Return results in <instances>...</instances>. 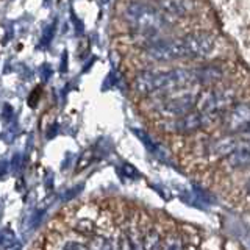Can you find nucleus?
<instances>
[{"instance_id":"nucleus-1","label":"nucleus","mask_w":250,"mask_h":250,"mask_svg":"<svg viewBox=\"0 0 250 250\" xmlns=\"http://www.w3.org/2000/svg\"><path fill=\"white\" fill-rule=\"evenodd\" d=\"M191 84H195L192 69L177 67L169 70H144L135 77L133 89L139 96H150L189 88Z\"/></svg>"},{"instance_id":"nucleus-2","label":"nucleus","mask_w":250,"mask_h":250,"mask_svg":"<svg viewBox=\"0 0 250 250\" xmlns=\"http://www.w3.org/2000/svg\"><path fill=\"white\" fill-rule=\"evenodd\" d=\"M124 19L135 28L141 36L147 38V44L161 38L160 33L167 28V19L163 11L146 2H131L125 6Z\"/></svg>"},{"instance_id":"nucleus-3","label":"nucleus","mask_w":250,"mask_h":250,"mask_svg":"<svg viewBox=\"0 0 250 250\" xmlns=\"http://www.w3.org/2000/svg\"><path fill=\"white\" fill-rule=\"evenodd\" d=\"M236 104V92L230 88H208L197 96V111L214 119L216 116L227 113Z\"/></svg>"},{"instance_id":"nucleus-4","label":"nucleus","mask_w":250,"mask_h":250,"mask_svg":"<svg viewBox=\"0 0 250 250\" xmlns=\"http://www.w3.org/2000/svg\"><path fill=\"white\" fill-rule=\"evenodd\" d=\"M197 104V94L189 88L175 89L166 92V99L161 100L160 111L169 117H180L191 111V108Z\"/></svg>"},{"instance_id":"nucleus-5","label":"nucleus","mask_w":250,"mask_h":250,"mask_svg":"<svg viewBox=\"0 0 250 250\" xmlns=\"http://www.w3.org/2000/svg\"><path fill=\"white\" fill-rule=\"evenodd\" d=\"M144 53L148 60L156 61V62H166L172 60L185 58L182 41H180V39L158 38V39H155V41L146 44Z\"/></svg>"},{"instance_id":"nucleus-6","label":"nucleus","mask_w":250,"mask_h":250,"mask_svg":"<svg viewBox=\"0 0 250 250\" xmlns=\"http://www.w3.org/2000/svg\"><path fill=\"white\" fill-rule=\"evenodd\" d=\"M185 58H205L214 50V39L207 33H192L180 38Z\"/></svg>"},{"instance_id":"nucleus-7","label":"nucleus","mask_w":250,"mask_h":250,"mask_svg":"<svg viewBox=\"0 0 250 250\" xmlns=\"http://www.w3.org/2000/svg\"><path fill=\"white\" fill-rule=\"evenodd\" d=\"M224 125L227 131L230 133H241L250 128V104H234L229 111H227Z\"/></svg>"},{"instance_id":"nucleus-8","label":"nucleus","mask_w":250,"mask_h":250,"mask_svg":"<svg viewBox=\"0 0 250 250\" xmlns=\"http://www.w3.org/2000/svg\"><path fill=\"white\" fill-rule=\"evenodd\" d=\"M209 121H211V117L207 114H203L200 111H189V113L177 117L175 121H172L170 130L175 133H180V135H188V133H194V131L200 130L202 127H205Z\"/></svg>"},{"instance_id":"nucleus-9","label":"nucleus","mask_w":250,"mask_h":250,"mask_svg":"<svg viewBox=\"0 0 250 250\" xmlns=\"http://www.w3.org/2000/svg\"><path fill=\"white\" fill-rule=\"evenodd\" d=\"M192 74H194L195 83H200V84H216V83H219L224 78L225 69L221 64L211 62V64H202L199 67L192 69Z\"/></svg>"},{"instance_id":"nucleus-10","label":"nucleus","mask_w":250,"mask_h":250,"mask_svg":"<svg viewBox=\"0 0 250 250\" xmlns=\"http://www.w3.org/2000/svg\"><path fill=\"white\" fill-rule=\"evenodd\" d=\"M160 10L167 16L175 18H185L195 11L197 3L195 0H158Z\"/></svg>"},{"instance_id":"nucleus-11","label":"nucleus","mask_w":250,"mask_h":250,"mask_svg":"<svg viewBox=\"0 0 250 250\" xmlns=\"http://www.w3.org/2000/svg\"><path fill=\"white\" fill-rule=\"evenodd\" d=\"M239 147L238 139L233 136H222L217 138L208 146V153L214 158H227L233 150Z\"/></svg>"},{"instance_id":"nucleus-12","label":"nucleus","mask_w":250,"mask_h":250,"mask_svg":"<svg viewBox=\"0 0 250 250\" xmlns=\"http://www.w3.org/2000/svg\"><path fill=\"white\" fill-rule=\"evenodd\" d=\"M227 164L231 169H246L250 166V144L238 147L227 156Z\"/></svg>"},{"instance_id":"nucleus-13","label":"nucleus","mask_w":250,"mask_h":250,"mask_svg":"<svg viewBox=\"0 0 250 250\" xmlns=\"http://www.w3.org/2000/svg\"><path fill=\"white\" fill-rule=\"evenodd\" d=\"M143 242H144V249L146 250H161V247H163L161 236H160L156 230L148 231L143 238Z\"/></svg>"},{"instance_id":"nucleus-14","label":"nucleus","mask_w":250,"mask_h":250,"mask_svg":"<svg viewBox=\"0 0 250 250\" xmlns=\"http://www.w3.org/2000/svg\"><path fill=\"white\" fill-rule=\"evenodd\" d=\"M16 244V234L11 229H3L0 231V247L2 249H10Z\"/></svg>"},{"instance_id":"nucleus-15","label":"nucleus","mask_w":250,"mask_h":250,"mask_svg":"<svg viewBox=\"0 0 250 250\" xmlns=\"http://www.w3.org/2000/svg\"><path fill=\"white\" fill-rule=\"evenodd\" d=\"M89 250H114V249H113V244L108 239L99 236V238L92 239L91 246H89Z\"/></svg>"},{"instance_id":"nucleus-16","label":"nucleus","mask_w":250,"mask_h":250,"mask_svg":"<svg viewBox=\"0 0 250 250\" xmlns=\"http://www.w3.org/2000/svg\"><path fill=\"white\" fill-rule=\"evenodd\" d=\"M55 28H57V22H53L52 25H49V27L45 28L44 35H42V38H41V42H39V47H42V49H45V47L52 42L53 35H55Z\"/></svg>"},{"instance_id":"nucleus-17","label":"nucleus","mask_w":250,"mask_h":250,"mask_svg":"<svg viewBox=\"0 0 250 250\" xmlns=\"http://www.w3.org/2000/svg\"><path fill=\"white\" fill-rule=\"evenodd\" d=\"M163 250H183V247H182V242H180V239L170 238V239L166 241V244H164Z\"/></svg>"},{"instance_id":"nucleus-18","label":"nucleus","mask_w":250,"mask_h":250,"mask_svg":"<svg viewBox=\"0 0 250 250\" xmlns=\"http://www.w3.org/2000/svg\"><path fill=\"white\" fill-rule=\"evenodd\" d=\"M44 209H39V211H35L33 214H31V219H30V229H35L39 224H41V219L44 217Z\"/></svg>"},{"instance_id":"nucleus-19","label":"nucleus","mask_w":250,"mask_h":250,"mask_svg":"<svg viewBox=\"0 0 250 250\" xmlns=\"http://www.w3.org/2000/svg\"><path fill=\"white\" fill-rule=\"evenodd\" d=\"M62 250H89V247H86L84 244H80V242H74V241H69L64 244Z\"/></svg>"},{"instance_id":"nucleus-20","label":"nucleus","mask_w":250,"mask_h":250,"mask_svg":"<svg viewBox=\"0 0 250 250\" xmlns=\"http://www.w3.org/2000/svg\"><path fill=\"white\" fill-rule=\"evenodd\" d=\"M124 172H125V175H128L130 178H138L139 174H138V170L131 166V164H124Z\"/></svg>"},{"instance_id":"nucleus-21","label":"nucleus","mask_w":250,"mask_h":250,"mask_svg":"<svg viewBox=\"0 0 250 250\" xmlns=\"http://www.w3.org/2000/svg\"><path fill=\"white\" fill-rule=\"evenodd\" d=\"M83 189V185H80V186H77V188H72V189H70V191H67L64 195H62V199H64V200H70V199H74L75 197V195L78 194V192H80Z\"/></svg>"},{"instance_id":"nucleus-22","label":"nucleus","mask_w":250,"mask_h":250,"mask_svg":"<svg viewBox=\"0 0 250 250\" xmlns=\"http://www.w3.org/2000/svg\"><path fill=\"white\" fill-rule=\"evenodd\" d=\"M2 117L5 121H10L11 117H13V106L11 105H8V104H5L3 105V113H2Z\"/></svg>"},{"instance_id":"nucleus-23","label":"nucleus","mask_w":250,"mask_h":250,"mask_svg":"<svg viewBox=\"0 0 250 250\" xmlns=\"http://www.w3.org/2000/svg\"><path fill=\"white\" fill-rule=\"evenodd\" d=\"M72 21H74V25H75V30H77V35L80 36V35H83V23H82V21L78 19V18H75V16L72 14Z\"/></svg>"},{"instance_id":"nucleus-24","label":"nucleus","mask_w":250,"mask_h":250,"mask_svg":"<svg viewBox=\"0 0 250 250\" xmlns=\"http://www.w3.org/2000/svg\"><path fill=\"white\" fill-rule=\"evenodd\" d=\"M41 70H42V78H44V80H49V78L52 77V72H53L52 67L49 64H42Z\"/></svg>"},{"instance_id":"nucleus-25","label":"nucleus","mask_w":250,"mask_h":250,"mask_svg":"<svg viewBox=\"0 0 250 250\" xmlns=\"http://www.w3.org/2000/svg\"><path fill=\"white\" fill-rule=\"evenodd\" d=\"M11 169L13 172H18L21 169V155H14L11 161Z\"/></svg>"},{"instance_id":"nucleus-26","label":"nucleus","mask_w":250,"mask_h":250,"mask_svg":"<svg viewBox=\"0 0 250 250\" xmlns=\"http://www.w3.org/2000/svg\"><path fill=\"white\" fill-rule=\"evenodd\" d=\"M62 61H61V74H66L67 72V52H64L62 53V58H61Z\"/></svg>"},{"instance_id":"nucleus-27","label":"nucleus","mask_w":250,"mask_h":250,"mask_svg":"<svg viewBox=\"0 0 250 250\" xmlns=\"http://www.w3.org/2000/svg\"><path fill=\"white\" fill-rule=\"evenodd\" d=\"M57 131H58V125L53 124L52 128H49V131H47V138H49V139L55 138V136H57Z\"/></svg>"},{"instance_id":"nucleus-28","label":"nucleus","mask_w":250,"mask_h":250,"mask_svg":"<svg viewBox=\"0 0 250 250\" xmlns=\"http://www.w3.org/2000/svg\"><path fill=\"white\" fill-rule=\"evenodd\" d=\"M36 96H39L38 89H35L33 92H31V96H30L31 99H28V105H30V106H35V105H36V102H35V100H36V99H39V97H36Z\"/></svg>"},{"instance_id":"nucleus-29","label":"nucleus","mask_w":250,"mask_h":250,"mask_svg":"<svg viewBox=\"0 0 250 250\" xmlns=\"http://www.w3.org/2000/svg\"><path fill=\"white\" fill-rule=\"evenodd\" d=\"M45 186H47V188H50V189H52V186H53V175H52V174H50V175H47Z\"/></svg>"},{"instance_id":"nucleus-30","label":"nucleus","mask_w":250,"mask_h":250,"mask_svg":"<svg viewBox=\"0 0 250 250\" xmlns=\"http://www.w3.org/2000/svg\"><path fill=\"white\" fill-rule=\"evenodd\" d=\"M6 172V163H2V167H0V177H3Z\"/></svg>"},{"instance_id":"nucleus-31","label":"nucleus","mask_w":250,"mask_h":250,"mask_svg":"<svg viewBox=\"0 0 250 250\" xmlns=\"http://www.w3.org/2000/svg\"><path fill=\"white\" fill-rule=\"evenodd\" d=\"M247 192L250 194V182H249V185H247Z\"/></svg>"},{"instance_id":"nucleus-32","label":"nucleus","mask_w":250,"mask_h":250,"mask_svg":"<svg viewBox=\"0 0 250 250\" xmlns=\"http://www.w3.org/2000/svg\"><path fill=\"white\" fill-rule=\"evenodd\" d=\"M246 133H247V135H249V136H250V128H249V130H247V131H246Z\"/></svg>"},{"instance_id":"nucleus-33","label":"nucleus","mask_w":250,"mask_h":250,"mask_svg":"<svg viewBox=\"0 0 250 250\" xmlns=\"http://www.w3.org/2000/svg\"><path fill=\"white\" fill-rule=\"evenodd\" d=\"M104 2H105V3H108V0H104Z\"/></svg>"}]
</instances>
